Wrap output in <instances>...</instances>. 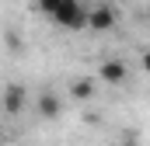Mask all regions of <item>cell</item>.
Segmentation results:
<instances>
[{
    "mask_svg": "<svg viewBox=\"0 0 150 146\" xmlns=\"http://www.w3.org/2000/svg\"><path fill=\"white\" fill-rule=\"evenodd\" d=\"M52 21L67 32H80V28H87V11L80 7V0H63L59 11L52 14Z\"/></svg>",
    "mask_w": 150,
    "mask_h": 146,
    "instance_id": "obj_1",
    "label": "cell"
},
{
    "mask_svg": "<svg viewBox=\"0 0 150 146\" xmlns=\"http://www.w3.org/2000/svg\"><path fill=\"white\" fill-rule=\"evenodd\" d=\"M115 21H119V14H115L108 4H98L94 11H87V28L91 32H112Z\"/></svg>",
    "mask_w": 150,
    "mask_h": 146,
    "instance_id": "obj_2",
    "label": "cell"
},
{
    "mask_svg": "<svg viewBox=\"0 0 150 146\" xmlns=\"http://www.w3.org/2000/svg\"><path fill=\"white\" fill-rule=\"evenodd\" d=\"M126 77H129V70H126L122 59H105V63L98 66V80H101V84L119 87V84H126Z\"/></svg>",
    "mask_w": 150,
    "mask_h": 146,
    "instance_id": "obj_3",
    "label": "cell"
},
{
    "mask_svg": "<svg viewBox=\"0 0 150 146\" xmlns=\"http://www.w3.org/2000/svg\"><path fill=\"white\" fill-rule=\"evenodd\" d=\"M35 108H38V118H45V122H52V118H59V111H63V101H59V94H52V91H45V94H38Z\"/></svg>",
    "mask_w": 150,
    "mask_h": 146,
    "instance_id": "obj_4",
    "label": "cell"
},
{
    "mask_svg": "<svg viewBox=\"0 0 150 146\" xmlns=\"http://www.w3.org/2000/svg\"><path fill=\"white\" fill-rule=\"evenodd\" d=\"M25 105H28V91H25L21 84H11V87L4 91V111H7V115H18Z\"/></svg>",
    "mask_w": 150,
    "mask_h": 146,
    "instance_id": "obj_5",
    "label": "cell"
},
{
    "mask_svg": "<svg viewBox=\"0 0 150 146\" xmlns=\"http://www.w3.org/2000/svg\"><path fill=\"white\" fill-rule=\"evenodd\" d=\"M94 94V77H84V80H74L70 84V98L74 101H87Z\"/></svg>",
    "mask_w": 150,
    "mask_h": 146,
    "instance_id": "obj_6",
    "label": "cell"
},
{
    "mask_svg": "<svg viewBox=\"0 0 150 146\" xmlns=\"http://www.w3.org/2000/svg\"><path fill=\"white\" fill-rule=\"evenodd\" d=\"M59 4H63V0H38L35 7H38V14H45V18H52V14L59 11Z\"/></svg>",
    "mask_w": 150,
    "mask_h": 146,
    "instance_id": "obj_7",
    "label": "cell"
},
{
    "mask_svg": "<svg viewBox=\"0 0 150 146\" xmlns=\"http://www.w3.org/2000/svg\"><path fill=\"white\" fill-rule=\"evenodd\" d=\"M119 146H140V143H136V136L129 132V136H126V139H122V143H119Z\"/></svg>",
    "mask_w": 150,
    "mask_h": 146,
    "instance_id": "obj_8",
    "label": "cell"
},
{
    "mask_svg": "<svg viewBox=\"0 0 150 146\" xmlns=\"http://www.w3.org/2000/svg\"><path fill=\"white\" fill-rule=\"evenodd\" d=\"M140 63H143V70L150 73V52H143V59H140Z\"/></svg>",
    "mask_w": 150,
    "mask_h": 146,
    "instance_id": "obj_9",
    "label": "cell"
},
{
    "mask_svg": "<svg viewBox=\"0 0 150 146\" xmlns=\"http://www.w3.org/2000/svg\"><path fill=\"white\" fill-rule=\"evenodd\" d=\"M98 4H112V0H98Z\"/></svg>",
    "mask_w": 150,
    "mask_h": 146,
    "instance_id": "obj_10",
    "label": "cell"
}]
</instances>
